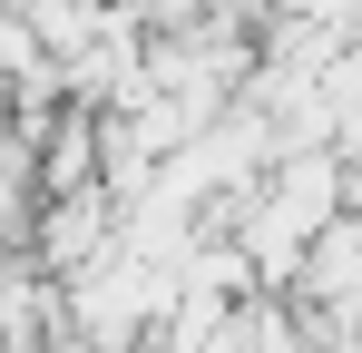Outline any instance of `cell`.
<instances>
[{
	"mask_svg": "<svg viewBox=\"0 0 362 353\" xmlns=\"http://www.w3.org/2000/svg\"><path fill=\"white\" fill-rule=\"evenodd\" d=\"M98 20H108V0H20V30H30V50L69 69V59L98 40Z\"/></svg>",
	"mask_w": 362,
	"mask_h": 353,
	"instance_id": "cell-1",
	"label": "cell"
}]
</instances>
